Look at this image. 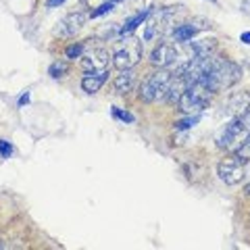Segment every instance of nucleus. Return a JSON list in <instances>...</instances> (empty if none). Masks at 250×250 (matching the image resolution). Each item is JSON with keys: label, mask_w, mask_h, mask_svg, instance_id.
<instances>
[{"label": "nucleus", "mask_w": 250, "mask_h": 250, "mask_svg": "<svg viewBox=\"0 0 250 250\" xmlns=\"http://www.w3.org/2000/svg\"><path fill=\"white\" fill-rule=\"evenodd\" d=\"M240 77H242V69L236 65V62L219 57L217 62H215V67L210 69V71L202 77L198 83L207 85V88L215 94V92H221L225 88H229V85H233Z\"/></svg>", "instance_id": "nucleus-1"}, {"label": "nucleus", "mask_w": 250, "mask_h": 250, "mask_svg": "<svg viewBox=\"0 0 250 250\" xmlns=\"http://www.w3.org/2000/svg\"><path fill=\"white\" fill-rule=\"evenodd\" d=\"M248 136H250V108L244 115L236 117V119H231L225 125L221 136L217 138V146L228 152H238L242 144L248 140Z\"/></svg>", "instance_id": "nucleus-2"}, {"label": "nucleus", "mask_w": 250, "mask_h": 250, "mask_svg": "<svg viewBox=\"0 0 250 250\" xmlns=\"http://www.w3.org/2000/svg\"><path fill=\"white\" fill-rule=\"evenodd\" d=\"M171 80H173V73L167 71V69H159V71L150 73L138 88L140 100H144V103H156V100L165 98Z\"/></svg>", "instance_id": "nucleus-3"}, {"label": "nucleus", "mask_w": 250, "mask_h": 250, "mask_svg": "<svg viewBox=\"0 0 250 250\" xmlns=\"http://www.w3.org/2000/svg\"><path fill=\"white\" fill-rule=\"evenodd\" d=\"M213 92L202 83H192L188 85L186 92L182 94V98L177 100V106L184 115H198L210 104Z\"/></svg>", "instance_id": "nucleus-4"}, {"label": "nucleus", "mask_w": 250, "mask_h": 250, "mask_svg": "<svg viewBox=\"0 0 250 250\" xmlns=\"http://www.w3.org/2000/svg\"><path fill=\"white\" fill-rule=\"evenodd\" d=\"M142 59V42L138 38H125L123 46L113 54V67L123 71V69H134L138 61Z\"/></svg>", "instance_id": "nucleus-5"}, {"label": "nucleus", "mask_w": 250, "mask_h": 250, "mask_svg": "<svg viewBox=\"0 0 250 250\" xmlns=\"http://www.w3.org/2000/svg\"><path fill=\"white\" fill-rule=\"evenodd\" d=\"M217 173H219V177H221L223 184L236 186L246 175V161L240 159V156L233 152V156H229V159H223L221 163H219Z\"/></svg>", "instance_id": "nucleus-6"}, {"label": "nucleus", "mask_w": 250, "mask_h": 250, "mask_svg": "<svg viewBox=\"0 0 250 250\" xmlns=\"http://www.w3.org/2000/svg\"><path fill=\"white\" fill-rule=\"evenodd\" d=\"M150 65L159 69H167L173 62H179V46L171 42H161L159 46H154V50L150 52Z\"/></svg>", "instance_id": "nucleus-7"}, {"label": "nucleus", "mask_w": 250, "mask_h": 250, "mask_svg": "<svg viewBox=\"0 0 250 250\" xmlns=\"http://www.w3.org/2000/svg\"><path fill=\"white\" fill-rule=\"evenodd\" d=\"M108 52L104 48H92L85 54H82V67L88 73L94 71H108Z\"/></svg>", "instance_id": "nucleus-8"}, {"label": "nucleus", "mask_w": 250, "mask_h": 250, "mask_svg": "<svg viewBox=\"0 0 250 250\" xmlns=\"http://www.w3.org/2000/svg\"><path fill=\"white\" fill-rule=\"evenodd\" d=\"M85 19H88V15H83V13H69L65 19L59 21L57 29H54V34L61 36V38H73L77 31L83 27Z\"/></svg>", "instance_id": "nucleus-9"}, {"label": "nucleus", "mask_w": 250, "mask_h": 250, "mask_svg": "<svg viewBox=\"0 0 250 250\" xmlns=\"http://www.w3.org/2000/svg\"><path fill=\"white\" fill-rule=\"evenodd\" d=\"M207 27H210V21H205V19H194V21H190V23H182V25H177L171 34H173V38H175V42H190L194 36L198 34V31H202V29H207Z\"/></svg>", "instance_id": "nucleus-10"}, {"label": "nucleus", "mask_w": 250, "mask_h": 250, "mask_svg": "<svg viewBox=\"0 0 250 250\" xmlns=\"http://www.w3.org/2000/svg\"><path fill=\"white\" fill-rule=\"evenodd\" d=\"M248 108H250V92H236V94H231L229 96V100H228V115L231 117V119L244 115Z\"/></svg>", "instance_id": "nucleus-11"}, {"label": "nucleus", "mask_w": 250, "mask_h": 250, "mask_svg": "<svg viewBox=\"0 0 250 250\" xmlns=\"http://www.w3.org/2000/svg\"><path fill=\"white\" fill-rule=\"evenodd\" d=\"M106 77H108V71H94V73L85 71V75L82 77V88H83V92H88V94L98 92L104 85Z\"/></svg>", "instance_id": "nucleus-12"}, {"label": "nucleus", "mask_w": 250, "mask_h": 250, "mask_svg": "<svg viewBox=\"0 0 250 250\" xmlns=\"http://www.w3.org/2000/svg\"><path fill=\"white\" fill-rule=\"evenodd\" d=\"M134 83H136V73L131 71V69H123V71L115 77L113 88L117 94H127L134 90Z\"/></svg>", "instance_id": "nucleus-13"}, {"label": "nucleus", "mask_w": 250, "mask_h": 250, "mask_svg": "<svg viewBox=\"0 0 250 250\" xmlns=\"http://www.w3.org/2000/svg\"><path fill=\"white\" fill-rule=\"evenodd\" d=\"M186 88H188V82L184 80L182 75H177V73H173V80H171V83H169V90H167V103L169 104H177V100L182 98V94L186 92Z\"/></svg>", "instance_id": "nucleus-14"}, {"label": "nucleus", "mask_w": 250, "mask_h": 250, "mask_svg": "<svg viewBox=\"0 0 250 250\" xmlns=\"http://www.w3.org/2000/svg\"><path fill=\"white\" fill-rule=\"evenodd\" d=\"M150 13H152V9H146L144 13H138L136 17L127 19V21L123 23V27L119 29V34H121V36H127V34H131V31H134L138 25H142V23L146 21V17H148V15H150Z\"/></svg>", "instance_id": "nucleus-15"}, {"label": "nucleus", "mask_w": 250, "mask_h": 250, "mask_svg": "<svg viewBox=\"0 0 250 250\" xmlns=\"http://www.w3.org/2000/svg\"><path fill=\"white\" fill-rule=\"evenodd\" d=\"M67 69H69V65H67L65 61H57V62H52V65H50L48 71H50L52 77H62V75L67 73Z\"/></svg>", "instance_id": "nucleus-16"}, {"label": "nucleus", "mask_w": 250, "mask_h": 250, "mask_svg": "<svg viewBox=\"0 0 250 250\" xmlns=\"http://www.w3.org/2000/svg\"><path fill=\"white\" fill-rule=\"evenodd\" d=\"M83 48H85V44H71V46H67V59H82V54H83Z\"/></svg>", "instance_id": "nucleus-17"}, {"label": "nucleus", "mask_w": 250, "mask_h": 250, "mask_svg": "<svg viewBox=\"0 0 250 250\" xmlns=\"http://www.w3.org/2000/svg\"><path fill=\"white\" fill-rule=\"evenodd\" d=\"M236 154L240 156V159H244L246 163L250 161V136H248V140H246V142L242 144V148H240V150H238Z\"/></svg>", "instance_id": "nucleus-18"}, {"label": "nucleus", "mask_w": 250, "mask_h": 250, "mask_svg": "<svg viewBox=\"0 0 250 250\" xmlns=\"http://www.w3.org/2000/svg\"><path fill=\"white\" fill-rule=\"evenodd\" d=\"M11 152H13V146L6 140H0V154H2V159H9Z\"/></svg>", "instance_id": "nucleus-19"}, {"label": "nucleus", "mask_w": 250, "mask_h": 250, "mask_svg": "<svg viewBox=\"0 0 250 250\" xmlns=\"http://www.w3.org/2000/svg\"><path fill=\"white\" fill-rule=\"evenodd\" d=\"M113 115L117 117V119H121V121H127V123H131V121H134V115H129V113H123V111H119V108H113Z\"/></svg>", "instance_id": "nucleus-20"}, {"label": "nucleus", "mask_w": 250, "mask_h": 250, "mask_svg": "<svg viewBox=\"0 0 250 250\" xmlns=\"http://www.w3.org/2000/svg\"><path fill=\"white\" fill-rule=\"evenodd\" d=\"M198 121V117H192V119H188V121H179V123H175V129H188L190 125H194Z\"/></svg>", "instance_id": "nucleus-21"}, {"label": "nucleus", "mask_w": 250, "mask_h": 250, "mask_svg": "<svg viewBox=\"0 0 250 250\" xmlns=\"http://www.w3.org/2000/svg\"><path fill=\"white\" fill-rule=\"evenodd\" d=\"M240 9H242V13H244V15H248V17H250V0H244Z\"/></svg>", "instance_id": "nucleus-22"}, {"label": "nucleus", "mask_w": 250, "mask_h": 250, "mask_svg": "<svg viewBox=\"0 0 250 250\" xmlns=\"http://www.w3.org/2000/svg\"><path fill=\"white\" fill-rule=\"evenodd\" d=\"M242 42L244 44H250V31H244V34H242V38H240Z\"/></svg>", "instance_id": "nucleus-23"}, {"label": "nucleus", "mask_w": 250, "mask_h": 250, "mask_svg": "<svg viewBox=\"0 0 250 250\" xmlns=\"http://www.w3.org/2000/svg\"><path fill=\"white\" fill-rule=\"evenodd\" d=\"M62 0H48V6H57V4H61Z\"/></svg>", "instance_id": "nucleus-24"}, {"label": "nucleus", "mask_w": 250, "mask_h": 250, "mask_svg": "<svg viewBox=\"0 0 250 250\" xmlns=\"http://www.w3.org/2000/svg\"><path fill=\"white\" fill-rule=\"evenodd\" d=\"M90 2H100V0H90Z\"/></svg>", "instance_id": "nucleus-25"}]
</instances>
